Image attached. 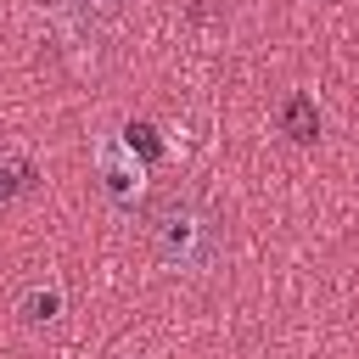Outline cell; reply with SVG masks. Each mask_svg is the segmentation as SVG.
I'll list each match as a JSON object with an SVG mask.
<instances>
[{
  "label": "cell",
  "instance_id": "cell-3",
  "mask_svg": "<svg viewBox=\"0 0 359 359\" xmlns=\"http://www.w3.org/2000/svg\"><path fill=\"white\" fill-rule=\"evenodd\" d=\"M280 135H292V140H303V146L320 135L314 95H303V90H297V95H286V101H280Z\"/></svg>",
  "mask_w": 359,
  "mask_h": 359
},
{
  "label": "cell",
  "instance_id": "cell-1",
  "mask_svg": "<svg viewBox=\"0 0 359 359\" xmlns=\"http://www.w3.org/2000/svg\"><path fill=\"white\" fill-rule=\"evenodd\" d=\"M146 230H151V252H157L168 269L202 275V269L219 264V219H213V208H208L202 196H191V191L157 196Z\"/></svg>",
  "mask_w": 359,
  "mask_h": 359
},
{
  "label": "cell",
  "instance_id": "cell-5",
  "mask_svg": "<svg viewBox=\"0 0 359 359\" xmlns=\"http://www.w3.org/2000/svg\"><path fill=\"white\" fill-rule=\"evenodd\" d=\"M123 146H129V151H140V163H157V157H163V146H157V129H151V123H129V129H123Z\"/></svg>",
  "mask_w": 359,
  "mask_h": 359
},
{
  "label": "cell",
  "instance_id": "cell-6",
  "mask_svg": "<svg viewBox=\"0 0 359 359\" xmlns=\"http://www.w3.org/2000/svg\"><path fill=\"white\" fill-rule=\"evenodd\" d=\"M28 180H34V168H28V163H6V168H0V208H6Z\"/></svg>",
  "mask_w": 359,
  "mask_h": 359
},
{
  "label": "cell",
  "instance_id": "cell-2",
  "mask_svg": "<svg viewBox=\"0 0 359 359\" xmlns=\"http://www.w3.org/2000/svg\"><path fill=\"white\" fill-rule=\"evenodd\" d=\"M123 140H107L101 146V185H107V196L118 202V208H135V196H140V163H123Z\"/></svg>",
  "mask_w": 359,
  "mask_h": 359
},
{
  "label": "cell",
  "instance_id": "cell-4",
  "mask_svg": "<svg viewBox=\"0 0 359 359\" xmlns=\"http://www.w3.org/2000/svg\"><path fill=\"white\" fill-rule=\"evenodd\" d=\"M17 314H22L28 325H50V320L62 314V292H56V286H34V292H22Z\"/></svg>",
  "mask_w": 359,
  "mask_h": 359
},
{
  "label": "cell",
  "instance_id": "cell-7",
  "mask_svg": "<svg viewBox=\"0 0 359 359\" xmlns=\"http://www.w3.org/2000/svg\"><path fill=\"white\" fill-rule=\"evenodd\" d=\"M56 6H62V11H79V17H84V11H107L112 0H56Z\"/></svg>",
  "mask_w": 359,
  "mask_h": 359
}]
</instances>
